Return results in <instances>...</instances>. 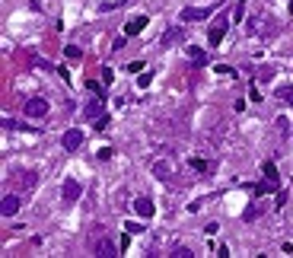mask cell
<instances>
[{"instance_id":"obj_1","label":"cell","mask_w":293,"mask_h":258,"mask_svg":"<svg viewBox=\"0 0 293 258\" xmlns=\"http://www.w3.org/2000/svg\"><path fill=\"white\" fill-rule=\"evenodd\" d=\"M227 29H229V13H223L220 19H214V26H210V32H207V42L210 45H220L223 35H227Z\"/></svg>"},{"instance_id":"obj_2","label":"cell","mask_w":293,"mask_h":258,"mask_svg":"<svg viewBox=\"0 0 293 258\" xmlns=\"http://www.w3.org/2000/svg\"><path fill=\"white\" fill-rule=\"evenodd\" d=\"M23 112L29 115V118H45V115H48V99H42V96H32V99H26Z\"/></svg>"},{"instance_id":"obj_3","label":"cell","mask_w":293,"mask_h":258,"mask_svg":"<svg viewBox=\"0 0 293 258\" xmlns=\"http://www.w3.org/2000/svg\"><path fill=\"white\" fill-rule=\"evenodd\" d=\"M93 255H102V258H115V255H118V249H115V242L108 239L105 233H102V236H96V239H93Z\"/></svg>"},{"instance_id":"obj_4","label":"cell","mask_w":293,"mask_h":258,"mask_svg":"<svg viewBox=\"0 0 293 258\" xmlns=\"http://www.w3.org/2000/svg\"><path fill=\"white\" fill-rule=\"evenodd\" d=\"M249 32L252 35H271V32H274V23H271V16H252Z\"/></svg>"},{"instance_id":"obj_5","label":"cell","mask_w":293,"mask_h":258,"mask_svg":"<svg viewBox=\"0 0 293 258\" xmlns=\"http://www.w3.org/2000/svg\"><path fill=\"white\" fill-rule=\"evenodd\" d=\"M210 13H214V6H185V10H182V19H185V23H201Z\"/></svg>"},{"instance_id":"obj_6","label":"cell","mask_w":293,"mask_h":258,"mask_svg":"<svg viewBox=\"0 0 293 258\" xmlns=\"http://www.w3.org/2000/svg\"><path fill=\"white\" fill-rule=\"evenodd\" d=\"M83 194V185H80L77 179H67L64 182V188H61V198H64V204H73V201Z\"/></svg>"},{"instance_id":"obj_7","label":"cell","mask_w":293,"mask_h":258,"mask_svg":"<svg viewBox=\"0 0 293 258\" xmlns=\"http://www.w3.org/2000/svg\"><path fill=\"white\" fill-rule=\"evenodd\" d=\"M61 144H64V150H67V153L80 150V144H83V131H80V128H70V131H64Z\"/></svg>"},{"instance_id":"obj_8","label":"cell","mask_w":293,"mask_h":258,"mask_svg":"<svg viewBox=\"0 0 293 258\" xmlns=\"http://www.w3.org/2000/svg\"><path fill=\"white\" fill-rule=\"evenodd\" d=\"M35 182H38V172H35V169H26V172L16 175V188H19V192H32V188H35Z\"/></svg>"},{"instance_id":"obj_9","label":"cell","mask_w":293,"mask_h":258,"mask_svg":"<svg viewBox=\"0 0 293 258\" xmlns=\"http://www.w3.org/2000/svg\"><path fill=\"white\" fill-rule=\"evenodd\" d=\"M19 204H23V201H19V194H6V198L0 201V214H3V217H16Z\"/></svg>"},{"instance_id":"obj_10","label":"cell","mask_w":293,"mask_h":258,"mask_svg":"<svg viewBox=\"0 0 293 258\" xmlns=\"http://www.w3.org/2000/svg\"><path fill=\"white\" fill-rule=\"evenodd\" d=\"M147 29V16L140 13V16H134V19H128L125 23V35H140V32Z\"/></svg>"},{"instance_id":"obj_11","label":"cell","mask_w":293,"mask_h":258,"mask_svg":"<svg viewBox=\"0 0 293 258\" xmlns=\"http://www.w3.org/2000/svg\"><path fill=\"white\" fill-rule=\"evenodd\" d=\"M134 214L144 217V220H147V217H153V214H156L153 201H150V198H137V201H134Z\"/></svg>"},{"instance_id":"obj_12","label":"cell","mask_w":293,"mask_h":258,"mask_svg":"<svg viewBox=\"0 0 293 258\" xmlns=\"http://www.w3.org/2000/svg\"><path fill=\"white\" fill-rule=\"evenodd\" d=\"M102 105H105V96H96V99H93L90 105L83 108V115H86V118H93V121H96L99 115H105V112H102Z\"/></svg>"},{"instance_id":"obj_13","label":"cell","mask_w":293,"mask_h":258,"mask_svg":"<svg viewBox=\"0 0 293 258\" xmlns=\"http://www.w3.org/2000/svg\"><path fill=\"white\" fill-rule=\"evenodd\" d=\"M153 175H156L160 182H172V169H169V162H166V160H156V162H153Z\"/></svg>"},{"instance_id":"obj_14","label":"cell","mask_w":293,"mask_h":258,"mask_svg":"<svg viewBox=\"0 0 293 258\" xmlns=\"http://www.w3.org/2000/svg\"><path fill=\"white\" fill-rule=\"evenodd\" d=\"M268 192H281V182L264 179V182H258V185H255V198H261V194H268Z\"/></svg>"},{"instance_id":"obj_15","label":"cell","mask_w":293,"mask_h":258,"mask_svg":"<svg viewBox=\"0 0 293 258\" xmlns=\"http://www.w3.org/2000/svg\"><path fill=\"white\" fill-rule=\"evenodd\" d=\"M261 172H264V179H271V182H281V175H277V166H274L271 160L261 166Z\"/></svg>"},{"instance_id":"obj_16","label":"cell","mask_w":293,"mask_h":258,"mask_svg":"<svg viewBox=\"0 0 293 258\" xmlns=\"http://www.w3.org/2000/svg\"><path fill=\"white\" fill-rule=\"evenodd\" d=\"M188 54H192V61H195V64H207V54L197 48V45H192V48H188Z\"/></svg>"},{"instance_id":"obj_17","label":"cell","mask_w":293,"mask_h":258,"mask_svg":"<svg viewBox=\"0 0 293 258\" xmlns=\"http://www.w3.org/2000/svg\"><path fill=\"white\" fill-rule=\"evenodd\" d=\"M64 58H67V61H80V58H83V51H80L77 45H67V48H64Z\"/></svg>"},{"instance_id":"obj_18","label":"cell","mask_w":293,"mask_h":258,"mask_svg":"<svg viewBox=\"0 0 293 258\" xmlns=\"http://www.w3.org/2000/svg\"><path fill=\"white\" fill-rule=\"evenodd\" d=\"M182 38V29H169L166 35H163V45H172V42H179Z\"/></svg>"},{"instance_id":"obj_19","label":"cell","mask_w":293,"mask_h":258,"mask_svg":"<svg viewBox=\"0 0 293 258\" xmlns=\"http://www.w3.org/2000/svg\"><path fill=\"white\" fill-rule=\"evenodd\" d=\"M192 169H197V172H204V175H207V172H210L214 166H210L207 160H192Z\"/></svg>"},{"instance_id":"obj_20","label":"cell","mask_w":293,"mask_h":258,"mask_svg":"<svg viewBox=\"0 0 293 258\" xmlns=\"http://www.w3.org/2000/svg\"><path fill=\"white\" fill-rule=\"evenodd\" d=\"M277 96H281L284 102H290V105H293V86H281V90H277Z\"/></svg>"},{"instance_id":"obj_21","label":"cell","mask_w":293,"mask_h":258,"mask_svg":"<svg viewBox=\"0 0 293 258\" xmlns=\"http://www.w3.org/2000/svg\"><path fill=\"white\" fill-rule=\"evenodd\" d=\"M172 258H192V249H185V246H175V249H172Z\"/></svg>"},{"instance_id":"obj_22","label":"cell","mask_w":293,"mask_h":258,"mask_svg":"<svg viewBox=\"0 0 293 258\" xmlns=\"http://www.w3.org/2000/svg\"><path fill=\"white\" fill-rule=\"evenodd\" d=\"M29 64H32V67H38V70H51V64H45V61H42V58H35V54L29 58Z\"/></svg>"},{"instance_id":"obj_23","label":"cell","mask_w":293,"mask_h":258,"mask_svg":"<svg viewBox=\"0 0 293 258\" xmlns=\"http://www.w3.org/2000/svg\"><path fill=\"white\" fill-rule=\"evenodd\" d=\"M150 83H153V73H140V77H137V86H140V90H147Z\"/></svg>"},{"instance_id":"obj_24","label":"cell","mask_w":293,"mask_h":258,"mask_svg":"<svg viewBox=\"0 0 293 258\" xmlns=\"http://www.w3.org/2000/svg\"><path fill=\"white\" fill-rule=\"evenodd\" d=\"M217 73H223V77H227V73H229V77H236V70L229 64H217Z\"/></svg>"},{"instance_id":"obj_25","label":"cell","mask_w":293,"mask_h":258,"mask_svg":"<svg viewBox=\"0 0 293 258\" xmlns=\"http://www.w3.org/2000/svg\"><path fill=\"white\" fill-rule=\"evenodd\" d=\"M258 214H261V207H258V204H252L249 210H245V220H255Z\"/></svg>"},{"instance_id":"obj_26","label":"cell","mask_w":293,"mask_h":258,"mask_svg":"<svg viewBox=\"0 0 293 258\" xmlns=\"http://www.w3.org/2000/svg\"><path fill=\"white\" fill-rule=\"evenodd\" d=\"M112 77H115V73H112V67H102V83H112Z\"/></svg>"},{"instance_id":"obj_27","label":"cell","mask_w":293,"mask_h":258,"mask_svg":"<svg viewBox=\"0 0 293 258\" xmlns=\"http://www.w3.org/2000/svg\"><path fill=\"white\" fill-rule=\"evenodd\" d=\"M128 70H131V73H140V70H144V61H131V64H128Z\"/></svg>"},{"instance_id":"obj_28","label":"cell","mask_w":293,"mask_h":258,"mask_svg":"<svg viewBox=\"0 0 293 258\" xmlns=\"http://www.w3.org/2000/svg\"><path fill=\"white\" fill-rule=\"evenodd\" d=\"M96 156H99V160H112V147H99Z\"/></svg>"},{"instance_id":"obj_29","label":"cell","mask_w":293,"mask_h":258,"mask_svg":"<svg viewBox=\"0 0 293 258\" xmlns=\"http://www.w3.org/2000/svg\"><path fill=\"white\" fill-rule=\"evenodd\" d=\"M102 128H108V115H99L96 118V131H102Z\"/></svg>"},{"instance_id":"obj_30","label":"cell","mask_w":293,"mask_h":258,"mask_svg":"<svg viewBox=\"0 0 293 258\" xmlns=\"http://www.w3.org/2000/svg\"><path fill=\"white\" fill-rule=\"evenodd\" d=\"M287 128H290V121H287V118H284V115H281V118H277V131L284 134V131H287Z\"/></svg>"},{"instance_id":"obj_31","label":"cell","mask_w":293,"mask_h":258,"mask_svg":"<svg viewBox=\"0 0 293 258\" xmlns=\"http://www.w3.org/2000/svg\"><path fill=\"white\" fill-rule=\"evenodd\" d=\"M249 99H252V102H261V93L255 90V83H252V93H249Z\"/></svg>"},{"instance_id":"obj_32","label":"cell","mask_w":293,"mask_h":258,"mask_svg":"<svg viewBox=\"0 0 293 258\" xmlns=\"http://www.w3.org/2000/svg\"><path fill=\"white\" fill-rule=\"evenodd\" d=\"M236 3H245V0H236Z\"/></svg>"}]
</instances>
